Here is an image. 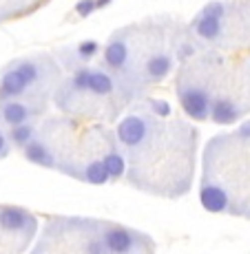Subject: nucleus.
I'll return each instance as SVG.
<instances>
[{
	"label": "nucleus",
	"instance_id": "f257e3e1",
	"mask_svg": "<svg viewBox=\"0 0 250 254\" xmlns=\"http://www.w3.org/2000/svg\"><path fill=\"white\" fill-rule=\"evenodd\" d=\"M60 77L56 62L47 56L22 58L16 60L0 75V100H18V97H36L40 89H51Z\"/></svg>",
	"mask_w": 250,
	"mask_h": 254
},
{
	"label": "nucleus",
	"instance_id": "f8f14e48",
	"mask_svg": "<svg viewBox=\"0 0 250 254\" xmlns=\"http://www.w3.org/2000/svg\"><path fill=\"white\" fill-rule=\"evenodd\" d=\"M36 135H38L36 124H31V122H22V124H16L9 128V141L16 148H24L31 139H36Z\"/></svg>",
	"mask_w": 250,
	"mask_h": 254
},
{
	"label": "nucleus",
	"instance_id": "39448f33",
	"mask_svg": "<svg viewBox=\"0 0 250 254\" xmlns=\"http://www.w3.org/2000/svg\"><path fill=\"white\" fill-rule=\"evenodd\" d=\"M129 58H131V42L126 38V31H120L111 38L104 49V66L111 71H122L129 64Z\"/></svg>",
	"mask_w": 250,
	"mask_h": 254
},
{
	"label": "nucleus",
	"instance_id": "20e7f679",
	"mask_svg": "<svg viewBox=\"0 0 250 254\" xmlns=\"http://www.w3.org/2000/svg\"><path fill=\"white\" fill-rule=\"evenodd\" d=\"M42 109L45 106H33L29 102H22V97H18V100H2V104H0V120L7 126H16L40 115Z\"/></svg>",
	"mask_w": 250,
	"mask_h": 254
},
{
	"label": "nucleus",
	"instance_id": "f3484780",
	"mask_svg": "<svg viewBox=\"0 0 250 254\" xmlns=\"http://www.w3.org/2000/svg\"><path fill=\"white\" fill-rule=\"evenodd\" d=\"M237 135H239L242 139H250V120H248V122H244V124L239 126Z\"/></svg>",
	"mask_w": 250,
	"mask_h": 254
},
{
	"label": "nucleus",
	"instance_id": "6e6552de",
	"mask_svg": "<svg viewBox=\"0 0 250 254\" xmlns=\"http://www.w3.org/2000/svg\"><path fill=\"white\" fill-rule=\"evenodd\" d=\"M242 117V109L235 104L230 97L226 95H217L210 102V120L219 126H230Z\"/></svg>",
	"mask_w": 250,
	"mask_h": 254
},
{
	"label": "nucleus",
	"instance_id": "423d86ee",
	"mask_svg": "<svg viewBox=\"0 0 250 254\" xmlns=\"http://www.w3.org/2000/svg\"><path fill=\"white\" fill-rule=\"evenodd\" d=\"M199 201L208 212H230V194L222 184L204 182L199 188Z\"/></svg>",
	"mask_w": 250,
	"mask_h": 254
},
{
	"label": "nucleus",
	"instance_id": "9b49d317",
	"mask_svg": "<svg viewBox=\"0 0 250 254\" xmlns=\"http://www.w3.org/2000/svg\"><path fill=\"white\" fill-rule=\"evenodd\" d=\"M102 162H104V168L109 170L111 175V182H117V179L124 177L126 173V162H124V155L120 153V148L113 144L104 155H102Z\"/></svg>",
	"mask_w": 250,
	"mask_h": 254
},
{
	"label": "nucleus",
	"instance_id": "a211bd4d",
	"mask_svg": "<svg viewBox=\"0 0 250 254\" xmlns=\"http://www.w3.org/2000/svg\"><path fill=\"white\" fill-rule=\"evenodd\" d=\"M113 2V0H95V4H97V9H104V7H109V4Z\"/></svg>",
	"mask_w": 250,
	"mask_h": 254
},
{
	"label": "nucleus",
	"instance_id": "1a4fd4ad",
	"mask_svg": "<svg viewBox=\"0 0 250 254\" xmlns=\"http://www.w3.org/2000/svg\"><path fill=\"white\" fill-rule=\"evenodd\" d=\"M170 71H173V58L166 51L153 53L144 62V77L149 82H162L164 77L170 75Z\"/></svg>",
	"mask_w": 250,
	"mask_h": 254
},
{
	"label": "nucleus",
	"instance_id": "0eeeda50",
	"mask_svg": "<svg viewBox=\"0 0 250 254\" xmlns=\"http://www.w3.org/2000/svg\"><path fill=\"white\" fill-rule=\"evenodd\" d=\"M22 153H24V157H27V162L40 166V168H49V170L58 168V157H56V153H53V148L47 141H42L38 137L29 141L22 148Z\"/></svg>",
	"mask_w": 250,
	"mask_h": 254
},
{
	"label": "nucleus",
	"instance_id": "7ed1b4c3",
	"mask_svg": "<svg viewBox=\"0 0 250 254\" xmlns=\"http://www.w3.org/2000/svg\"><path fill=\"white\" fill-rule=\"evenodd\" d=\"M179 95V104H182V111L190 120H210V102H213V93H210L208 86H202L197 82H184L177 89Z\"/></svg>",
	"mask_w": 250,
	"mask_h": 254
},
{
	"label": "nucleus",
	"instance_id": "dca6fc26",
	"mask_svg": "<svg viewBox=\"0 0 250 254\" xmlns=\"http://www.w3.org/2000/svg\"><path fill=\"white\" fill-rule=\"evenodd\" d=\"M9 144H11V141H9V137L2 133V130H0V157H4V155L9 153Z\"/></svg>",
	"mask_w": 250,
	"mask_h": 254
},
{
	"label": "nucleus",
	"instance_id": "9d476101",
	"mask_svg": "<svg viewBox=\"0 0 250 254\" xmlns=\"http://www.w3.org/2000/svg\"><path fill=\"white\" fill-rule=\"evenodd\" d=\"M193 31L197 33L202 40L206 42H217L222 38V31H224V20L222 18H215L206 11H199L197 18H193Z\"/></svg>",
	"mask_w": 250,
	"mask_h": 254
},
{
	"label": "nucleus",
	"instance_id": "2eb2a0df",
	"mask_svg": "<svg viewBox=\"0 0 250 254\" xmlns=\"http://www.w3.org/2000/svg\"><path fill=\"white\" fill-rule=\"evenodd\" d=\"M97 9V4H95V0H80V2L76 4V13L80 18H89L93 11Z\"/></svg>",
	"mask_w": 250,
	"mask_h": 254
},
{
	"label": "nucleus",
	"instance_id": "4468645a",
	"mask_svg": "<svg viewBox=\"0 0 250 254\" xmlns=\"http://www.w3.org/2000/svg\"><path fill=\"white\" fill-rule=\"evenodd\" d=\"M146 106H149V109L153 111L155 115H160V117H168L170 111H173L166 100H155V97H149V100H146Z\"/></svg>",
	"mask_w": 250,
	"mask_h": 254
},
{
	"label": "nucleus",
	"instance_id": "f03ea898",
	"mask_svg": "<svg viewBox=\"0 0 250 254\" xmlns=\"http://www.w3.org/2000/svg\"><path fill=\"white\" fill-rule=\"evenodd\" d=\"M104 246L109 254H140L155 250V243L149 234L111 221H104Z\"/></svg>",
	"mask_w": 250,
	"mask_h": 254
},
{
	"label": "nucleus",
	"instance_id": "ddd939ff",
	"mask_svg": "<svg viewBox=\"0 0 250 254\" xmlns=\"http://www.w3.org/2000/svg\"><path fill=\"white\" fill-rule=\"evenodd\" d=\"M97 51H100L97 40H82L80 45L76 47V58H78V62H86V60H91Z\"/></svg>",
	"mask_w": 250,
	"mask_h": 254
}]
</instances>
